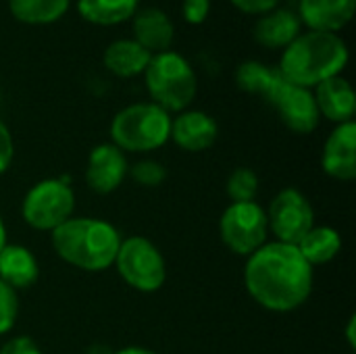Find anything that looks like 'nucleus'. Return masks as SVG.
<instances>
[{
  "label": "nucleus",
  "mask_w": 356,
  "mask_h": 354,
  "mask_svg": "<svg viewBox=\"0 0 356 354\" xmlns=\"http://www.w3.org/2000/svg\"><path fill=\"white\" fill-rule=\"evenodd\" d=\"M244 284L248 294L267 311L290 313L309 300L313 292V267L296 246L275 240L248 257Z\"/></svg>",
  "instance_id": "obj_1"
},
{
  "label": "nucleus",
  "mask_w": 356,
  "mask_h": 354,
  "mask_svg": "<svg viewBox=\"0 0 356 354\" xmlns=\"http://www.w3.org/2000/svg\"><path fill=\"white\" fill-rule=\"evenodd\" d=\"M346 65L348 48L338 33L309 29L284 48L277 71L290 83L309 90L340 75Z\"/></svg>",
  "instance_id": "obj_2"
},
{
  "label": "nucleus",
  "mask_w": 356,
  "mask_h": 354,
  "mask_svg": "<svg viewBox=\"0 0 356 354\" xmlns=\"http://www.w3.org/2000/svg\"><path fill=\"white\" fill-rule=\"evenodd\" d=\"M50 234L52 248L65 263L92 273L104 271L115 263L123 240L115 225L92 217H71Z\"/></svg>",
  "instance_id": "obj_3"
},
{
  "label": "nucleus",
  "mask_w": 356,
  "mask_h": 354,
  "mask_svg": "<svg viewBox=\"0 0 356 354\" xmlns=\"http://www.w3.org/2000/svg\"><path fill=\"white\" fill-rule=\"evenodd\" d=\"M113 144L123 152H150L171 140V115L154 102H136L111 123Z\"/></svg>",
  "instance_id": "obj_4"
},
{
  "label": "nucleus",
  "mask_w": 356,
  "mask_h": 354,
  "mask_svg": "<svg viewBox=\"0 0 356 354\" xmlns=\"http://www.w3.org/2000/svg\"><path fill=\"white\" fill-rule=\"evenodd\" d=\"M144 77L152 102L167 113L186 111L196 96V73L186 56H181L179 52L167 50L152 54Z\"/></svg>",
  "instance_id": "obj_5"
},
{
  "label": "nucleus",
  "mask_w": 356,
  "mask_h": 354,
  "mask_svg": "<svg viewBox=\"0 0 356 354\" xmlns=\"http://www.w3.org/2000/svg\"><path fill=\"white\" fill-rule=\"evenodd\" d=\"M113 265L123 282L138 292H156L167 280V265L161 250L144 236H129L121 240Z\"/></svg>",
  "instance_id": "obj_6"
},
{
  "label": "nucleus",
  "mask_w": 356,
  "mask_h": 354,
  "mask_svg": "<svg viewBox=\"0 0 356 354\" xmlns=\"http://www.w3.org/2000/svg\"><path fill=\"white\" fill-rule=\"evenodd\" d=\"M23 219L38 232H54L73 217L75 194L69 179H42L23 198Z\"/></svg>",
  "instance_id": "obj_7"
},
{
  "label": "nucleus",
  "mask_w": 356,
  "mask_h": 354,
  "mask_svg": "<svg viewBox=\"0 0 356 354\" xmlns=\"http://www.w3.org/2000/svg\"><path fill=\"white\" fill-rule=\"evenodd\" d=\"M267 213L257 202H232L219 219L221 242L240 257H250L267 244Z\"/></svg>",
  "instance_id": "obj_8"
},
{
  "label": "nucleus",
  "mask_w": 356,
  "mask_h": 354,
  "mask_svg": "<svg viewBox=\"0 0 356 354\" xmlns=\"http://www.w3.org/2000/svg\"><path fill=\"white\" fill-rule=\"evenodd\" d=\"M265 213L269 232H273L275 240L284 244L296 246L315 225V211L311 200L296 188L277 192Z\"/></svg>",
  "instance_id": "obj_9"
},
{
  "label": "nucleus",
  "mask_w": 356,
  "mask_h": 354,
  "mask_svg": "<svg viewBox=\"0 0 356 354\" xmlns=\"http://www.w3.org/2000/svg\"><path fill=\"white\" fill-rule=\"evenodd\" d=\"M267 102L277 108V115L296 134H311L317 129L321 115L311 90L290 83L284 75L267 96Z\"/></svg>",
  "instance_id": "obj_10"
},
{
  "label": "nucleus",
  "mask_w": 356,
  "mask_h": 354,
  "mask_svg": "<svg viewBox=\"0 0 356 354\" xmlns=\"http://www.w3.org/2000/svg\"><path fill=\"white\" fill-rule=\"evenodd\" d=\"M127 171L129 165L123 150H119L115 144H98L90 152L88 167H86V182L94 192L111 194L123 184Z\"/></svg>",
  "instance_id": "obj_11"
},
{
  "label": "nucleus",
  "mask_w": 356,
  "mask_h": 354,
  "mask_svg": "<svg viewBox=\"0 0 356 354\" xmlns=\"http://www.w3.org/2000/svg\"><path fill=\"white\" fill-rule=\"evenodd\" d=\"M323 169L330 177L353 182L356 177V123H340L323 148Z\"/></svg>",
  "instance_id": "obj_12"
},
{
  "label": "nucleus",
  "mask_w": 356,
  "mask_h": 354,
  "mask_svg": "<svg viewBox=\"0 0 356 354\" xmlns=\"http://www.w3.org/2000/svg\"><path fill=\"white\" fill-rule=\"evenodd\" d=\"M356 0H298V19L313 31L338 33L348 25Z\"/></svg>",
  "instance_id": "obj_13"
},
{
  "label": "nucleus",
  "mask_w": 356,
  "mask_h": 354,
  "mask_svg": "<svg viewBox=\"0 0 356 354\" xmlns=\"http://www.w3.org/2000/svg\"><path fill=\"white\" fill-rule=\"evenodd\" d=\"M217 134V121L202 111H181L175 119H171V138L188 152H202L211 148Z\"/></svg>",
  "instance_id": "obj_14"
},
{
  "label": "nucleus",
  "mask_w": 356,
  "mask_h": 354,
  "mask_svg": "<svg viewBox=\"0 0 356 354\" xmlns=\"http://www.w3.org/2000/svg\"><path fill=\"white\" fill-rule=\"evenodd\" d=\"M313 96H315L321 117L338 125L353 121L356 111L355 92H353V86L344 77L336 75V77L321 81L319 86H315Z\"/></svg>",
  "instance_id": "obj_15"
},
{
  "label": "nucleus",
  "mask_w": 356,
  "mask_h": 354,
  "mask_svg": "<svg viewBox=\"0 0 356 354\" xmlns=\"http://www.w3.org/2000/svg\"><path fill=\"white\" fill-rule=\"evenodd\" d=\"M173 21L161 8H142L134 15V40L150 54L167 52L173 44Z\"/></svg>",
  "instance_id": "obj_16"
},
{
  "label": "nucleus",
  "mask_w": 356,
  "mask_h": 354,
  "mask_svg": "<svg viewBox=\"0 0 356 354\" xmlns=\"http://www.w3.org/2000/svg\"><path fill=\"white\" fill-rule=\"evenodd\" d=\"M300 19L290 8H273L254 25V38L265 48H286L300 35Z\"/></svg>",
  "instance_id": "obj_17"
},
{
  "label": "nucleus",
  "mask_w": 356,
  "mask_h": 354,
  "mask_svg": "<svg viewBox=\"0 0 356 354\" xmlns=\"http://www.w3.org/2000/svg\"><path fill=\"white\" fill-rule=\"evenodd\" d=\"M38 275V259L29 248L19 244H6L0 250V280L15 292L33 286Z\"/></svg>",
  "instance_id": "obj_18"
},
{
  "label": "nucleus",
  "mask_w": 356,
  "mask_h": 354,
  "mask_svg": "<svg viewBox=\"0 0 356 354\" xmlns=\"http://www.w3.org/2000/svg\"><path fill=\"white\" fill-rule=\"evenodd\" d=\"M152 54L136 40H117L104 50V67L117 77H136L146 71Z\"/></svg>",
  "instance_id": "obj_19"
},
{
  "label": "nucleus",
  "mask_w": 356,
  "mask_h": 354,
  "mask_svg": "<svg viewBox=\"0 0 356 354\" xmlns=\"http://www.w3.org/2000/svg\"><path fill=\"white\" fill-rule=\"evenodd\" d=\"M296 248L311 267L325 265L338 257V252L342 248V238L334 227L313 225L309 230V234L296 244Z\"/></svg>",
  "instance_id": "obj_20"
},
{
  "label": "nucleus",
  "mask_w": 356,
  "mask_h": 354,
  "mask_svg": "<svg viewBox=\"0 0 356 354\" xmlns=\"http://www.w3.org/2000/svg\"><path fill=\"white\" fill-rule=\"evenodd\" d=\"M140 0H77L79 15L94 25H117L136 15Z\"/></svg>",
  "instance_id": "obj_21"
},
{
  "label": "nucleus",
  "mask_w": 356,
  "mask_h": 354,
  "mask_svg": "<svg viewBox=\"0 0 356 354\" xmlns=\"http://www.w3.org/2000/svg\"><path fill=\"white\" fill-rule=\"evenodd\" d=\"M71 0H8L13 17L27 25H46L58 21L69 10Z\"/></svg>",
  "instance_id": "obj_22"
},
{
  "label": "nucleus",
  "mask_w": 356,
  "mask_h": 354,
  "mask_svg": "<svg viewBox=\"0 0 356 354\" xmlns=\"http://www.w3.org/2000/svg\"><path fill=\"white\" fill-rule=\"evenodd\" d=\"M280 77H282V73L277 69H271V67L257 63V61H246L236 71V83L244 92L259 94L265 100L271 94V90L275 88V83L280 81Z\"/></svg>",
  "instance_id": "obj_23"
},
{
  "label": "nucleus",
  "mask_w": 356,
  "mask_h": 354,
  "mask_svg": "<svg viewBox=\"0 0 356 354\" xmlns=\"http://www.w3.org/2000/svg\"><path fill=\"white\" fill-rule=\"evenodd\" d=\"M259 192V177L248 167H238L227 179V196L232 202H254Z\"/></svg>",
  "instance_id": "obj_24"
},
{
  "label": "nucleus",
  "mask_w": 356,
  "mask_h": 354,
  "mask_svg": "<svg viewBox=\"0 0 356 354\" xmlns=\"http://www.w3.org/2000/svg\"><path fill=\"white\" fill-rule=\"evenodd\" d=\"M127 175H131V179L138 186L156 188L167 179V169H165V165H161L156 161H138L136 165L129 167Z\"/></svg>",
  "instance_id": "obj_25"
},
{
  "label": "nucleus",
  "mask_w": 356,
  "mask_h": 354,
  "mask_svg": "<svg viewBox=\"0 0 356 354\" xmlns=\"http://www.w3.org/2000/svg\"><path fill=\"white\" fill-rule=\"evenodd\" d=\"M17 315H19L17 292L0 280V336L13 330Z\"/></svg>",
  "instance_id": "obj_26"
},
{
  "label": "nucleus",
  "mask_w": 356,
  "mask_h": 354,
  "mask_svg": "<svg viewBox=\"0 0 356 354\" xmlns=\"http://www.w3.org/2000/svg\"><path fill=\"white\" fill-rule=\"evenodd\" d=\"M209 10H211V0H184L181 4L184 19L194 25L202 23L209 17Z\"/></svg>",
  "instance_id": "obj_27"
},
{
  "label": "nucleus",
  "mask_w": 356,
  "mask_h": 354,
  "mask_svg": "<svg viewBox=\"0 0 356 354\" xmlns=\"http://www.w3.org/2000/svg\"><path fill=\"white\" fill-rule=\"evenodd\" d=\"M0 354H42L40 346L27 338V336H17V338H10L2 348Z\"/></svg>",
  "instance_id": "obj_28"
},
{
  "label": "nucleus",
  "mask_w": 356,
  "mask_h": 354,
  "mask_svg": "<svg viewBox=\"0 0 356 354\" xmlns=\"http://www.w3.org/2000/svg\"><path fill=\"white\" fill-rule=\"evenodd\" d=\"M15 154V144H13V136L8 131V127L0 121V175L10 167Z\"/></svg>",
  "instance_id": "obj_29"
},
{
  "label": "nucleus",
  "mask_w": 356,
  "mask_h": 354,
  "mask_svg": "<svg viewBox=\"0 0 356 354\" xmlns=\"http://www.w3.org/2000/svg\"><path fill=\"white\" fill-rule=\"evenodd\" d=\"M234 6L246 15H265L273 8H277L280 0H232Z\"/></svg>",
  "instance_id": "obj_30"
},
{
  "label": "nucleus",
  "mask_w": 356,
  "mask_h": 354,
  "mask_svg": "<svg viewBox=\"0 0 356 354\" xmlns=\"http://www.w3.org/2000/svg\"><path fill=\"white\" fill-rule=\"evenodd\" d=\"M355 325H356V319L355 317H350V321H348V330H346V338H348V342H350V346H353V348L356 346Z\"/></svg>",
  "instance_id": "obj_31"
},
{
  "label": "nucleus",
  "mask_w": 356,
  "mask_h": 354,
  "mask_svg": "<svg viewBox=\"0 0 356 354\" xmlns=\"http://www.w3.org/2000/svg\"><path fill=\"white\" fill-rule=\"evenodd\" d=\"M113 354H154L148 348H140V346H129V348H123V351H117Z\"/></svg>",
  "instance_id": "obj_32"
},
{
  "label": "nucleus",
  "mask_w": 356,
  "mask_h": 354,
  "mask_svg": "<svg viewBox=\"0 0 356 354\" xmlns=\"http://www.w3.org/2000/svg\"><path fill=\"white\" fill-rule=\"evenodd\" d=\"M6 246V225L2 221V215H0V250Z\"/></svg>",
  "instance_id": "obj_33"
}]
</instances>
